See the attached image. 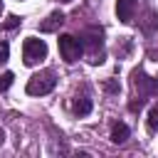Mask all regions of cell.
Returning a JSON list of instances; mask_svg holds the SVG:
<instances>
[{"instance_id": "obj_1", "label": "cell", "mask_w": 158, "mask_h": 158, "mask_svg": "<svg viewBox=\"0 0 158 158\" xmlns=\"http://www.w3.org/2000/svg\"><path fill=\"white\" fill-rule=\"evenodd\" d=\"M133 89L138 91V96H136L138 101H131V104H128V109H131V111H138L148 96L158 94V79H148L141 69H136V72H133Z\"/></svg>"}, {"instance_id": "obj_2", "label": "cell", "mask_w": 158, "mask_h": 158, "mask_svg": "<svg viewBox=\"0 0 158 158\" xmlns=\"http://www.w3.org/2000/svg\"><path fill=\"white\" fill-rule=\"evenodd\" d=\"M44 57H47V44H44V40H37V37L25 40V44H22V59H25L27 67L42 62Z\"/></svg>"}, {"instance_id": "obj_3", "label": "cell", "mask_w": 158, "mask_h": 158, "mask_svg": "<svg viewBox=\"0 0 158 158\" xmlns=\"http://www.w3.org/2000/svg\"><path fill=\"white\" fill-rule=\"evenodd\" d=\"M54 84H57V79H54V74L52 72H42V74H35L30 81H27V94H32V96H44V94H49L52 89H54Z\"/></svg>"}, {"instance_id": "obj_4", "label": "cell", "mask_w": 158, "mask_h": 158, "mask_svg": "<svg viewBox=\"0 0 158 158\" xmlns=\"http://www.w3.org/2000/svg\"><path fill=\"white\" fill-rule=\"evenodd\" d=\"M81 52H84V44L77 37H72V35H62L59 37V54H62L64 62H69V64L77 62L81 57Z\"/></svg>"}, {"instance_id": "obj_5", "label": "cell", "mask_w": 158, "mask_h": 158, "mask_svg": "<svg viewBox=\"0 0 158 158\" xmlns=\"http://www.w3.org/2000/svg\"><path fill=\"white\" fill-rule=\"evenodd\" d=\"M101 37H104V30L96 27V25L89 27V30L84 32V42H86V47L91 49V57H94L91 62H94V64H101V62H104V54H101V44H104V40H101Z\"/></svg>"}, {"instance_id": "obj_6", "label": "cell", "mask_w": 158, "mask_h": 158, "mask_svg": "<svg viewBox=\"0 0 158 158\" xmlns=\"http://www.w3.org/2000/svg\"><path fill=\"white\" fill-rule=\"evenodd\" d=\"M136 10H138V0H116V15L121 22H133Z\"/></svg>"}, {"instance_id": "obj_7", "label": "cell", "mask_w": 158, "mask_h": 158, "mask_svg": "<svg viewBox=\"0 0 158 158\" xmlns=\"http://www.w3.org/2000/svg\"><path fill=\"white\" fill-rule=\"evenodd\" d=\"M72 109H74V114L77 116H86L89 111H91V99H89V94H77L74 96V104H72Z\"/></svg>"}, {"instance_id": "obj_8", "label": "cell", "mask_w": 158, "mask_h": 158, "mask_svg": "<svg viewBox=\"0 0 158 158\" xmlns=\"http://www.w3.org/2000/svg\"><path fill=\"white\" fill-rule=\"evenodd\" d=\"M62 22H64V15H62L59 10H54V12H52V15H49V17H47L42 25H40V30H42V32H54V30H57Z\"/></svg>"}, {"instance_id": "obj_9", "label": "cell", "mask_w": 158, "mask_h": 158, "mask_svg": "<svg viewBox=\"0 0 158 158\" xmlns=\"http://www.w3.org/2000/svg\"><path fill=\"white\" fill-rule=\"evenodd\" d=\"M128 133H131V131H128L126 123H116V126L111 128V141H114V143H123V141L128 138Z\"/></svg>"}, {"instance_id": "obj_10", "label": "cell", "mask_w": 158, "mask_h": 158, "mask_svg": "<svg viewBox=\"0 0 158 158\" xmlns=\"http://www.w3.org/2000/svg\"><path fill=\"white\" fill-rule=\"evenodd\" d=\"M146 126H148V133H156V131H158V106H153V109L148 111Z\"/></svg>"}, {"instance_id": "obj_11", "label": "cell", "mask_w": 158, "mask_h": 158, "mask_svg": "<svg viewBox=\"0 0 158 158\" xmlns=\"http://www.w3.org/2000/svg\"><path fill=\"white\" fill-rule=\"evenodd\" d=\"M12 79H15V77H12V72H5V74H0V91H5V89L12 84Z\"/></svg>"}, {"instance_id": "obj_12", "label": "cell", "mask_w": 158, "mask_h": 158, "mask_svg": "<svg viewBox=\"0 0 158 158\" xmlns=\"http://www.w3.org/2000/svg\"><path fill=\"white\" fill-rule=\"evenodd\" d=\"M17 25H20V17H17V15H10V17L2 22V30H15Z\"/></svg>"}, {"instance_id": "obj_13", "label": "cell", "mask_w": 158, "mask_h": 158, "mask_svg": "<svg viewBox=\"0 0 158 158\" xmlns=\"http://www.w3.org/2000/svg\"><path fill=\"white\" fill-rule=\"evenodd\" d=\"M7 57H10V47L5 40H0V62H7Z\"/></svg>"}, {"instance_id": "obj_14", "label": "cell", "mask_w": 158, "mask_h": 158, "mask_svg": "<svg viewBox=\"0 0 158 158\" xmlns=\"http://www.w3.org/2000/svg\"><path fill=\"white\" fill-rule=\"evenodd\" d=\"M104 89H106V91H111V94H118V91H121V86H118L116 81H111V79H109V81H104Z\"/></svg>"}, {"instance_id": "obj_15", "label": "cell", "mask_w": 158, "mask_h": 158, "mask_svg": "<svg viewBox=\"0 0 158 158\" xmlns=\"http://www.w3.org/2000/svg\"><path fill=\"white\" fill-rule=\"evenodd\" d=\"M2 138H5V133H2V131H0V146H2Z\"/></svg>"}, {"instance_id": "obj_16", "label": "cell", "mask_w": 158, "mask_h": 158, "mask_svg": "<svg viewBox=\"0 0 158 158\" xmlns=\"http://www.w3.org/2000/svg\"><path fill=\"white\" fill-rule=\"evenodd\" d=\"M59 2H72V0H59Z\"/></svg>"}, {"instance_id": "obj_17", "label": "cell", "mask_w": 158, "mask_h": 158, "mask_svg": "<svg viewBox=\"0 0 158 158\" xmlns=\"http://www.w3.org/2000/svg\"><path fill=\"white\" fill-rule=\"evenodd\" d=\"M0 12H2V2H0Z\"/></svg>"}]
</instances>
